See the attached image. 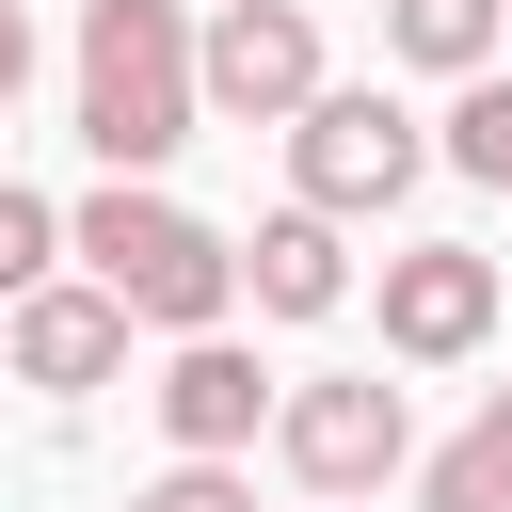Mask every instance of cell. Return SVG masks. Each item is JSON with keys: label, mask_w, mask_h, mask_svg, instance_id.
I'll list each match as a JSON object with an SVG mask.
<instances>
[{"label": "cell", "mask_w": 512, "mask_h": 512, "mask_svg": "<svg viewBox=\"0 0 512 512\" xmlns=\"http://www.w3.org/2000/svg\"><path fill=\"white\" fill-rule=\"evenodd\" d=\"M400 480H416V512H512V384H496L448 448H416Z\"/></svg>", "instance_id": "obj_10"}, {"label": "cell", "mask_w": 512, "mask_h": 512, "mask_svg": "<svg viewBox=\"0 0 512 512\" xmlns=\"http://www.w3.org/2000/svg\"><path fill=\"white\" fill-rule=\"evenodd\" d=\"M496 336V256L480 240H400L384 256V352L400 368H464Z\"/></svg>", "instance_id": "obj_7"}, {"label": "cell", "mask_w": 512, "mask_h": 512, "mask_svg": "<svg viewBox=\"0 0 512 512\" xmlns=\"http://www.w3.org/2000/svg\"><path fill=\"white\" fill-rule=\"evenodd\" d=\"M48 272H64V208L0 176V304H16V288H48Z\"/></svg>", "instance_id": "obj_13"}, {"label": "cell", "mask_w": 512, "mask_h": 512, "mask_svg": "<svg viewBox=\"0 0 512 512\" xmlns=\"http://www.w3.org/2000/svg\"><path fill=\"white\" fill-rule=\"evenodd\" d=\"M320 80L336 64H320V16L304 0H208L192 16V112L208 128H288Z\"/></svg>", "instance_id": "obj_5"}, {"label": "cell", "mask_w": 512, "mask_h": 512, "mask_svg": "<svg viewBox=\"0 0 512 512\" xmlns=\"http://www.w3.org/2000/svg\"><path fill=\"white\" fill-rule=\"evenodd\" d=\"M176 16H208V0H176Z\"/></svg>", "instance_id": "obj_17"}, {"label": "cell", "mask_w": 512, "mask_h": 512, "mask_svg": "<svg viewBox=\"0 0 512 512\" xmlns=\"http://www.w3.org/2000/svg\"><path fill=\"white\" fill-rule=\"evenodd\" d=\"M144 400H160V432H176V464H240V448L272 432V368H256L240 336H176Z\"/></svg>", "instance_id": "obj_8"}, {"label": "cell", "mask_w": 512, "mask_h": 512, "mask_svg": "<svg viewBox=\"0 0 512 512\" xmlns=\"http://www.w3.org/2000/svg\"><path fill=\"white\" fill-rule=\"evenodd\" d=\"M128 304L112 288H80V272H48V288H16L0 304V384H32V400H96L112 368H128Z\"/></svg>", "instance_id": "obj_6"}, {"label": "cell", "mask_w": 512, "mask_h": 512, "mask_svg": "<svg viewBox=\"0 0 512 512\" xmlns=\"http://www.w3.org/2000/svg\"><path fill=\"white\" fill-rule=\"evenodd\" d=\"M240 256V304L256 320H336L352 304V224H320V208H272L256 240H224Z\"/></svg>", "instance_id": "obj_9"}, {"label": "cell", "mask_w": 512, "mask_h": 512, "mask_svg": "<svg viewBox=\"0 0 512 512\" xmlns=\"http://www.w3.org/2000/svg\"><path fill=\"white\" fill-rule=\"evenodd\" d=\"M272 464H288L320 512H352V496H384V480L416 464V400H400L384 368H320V384H272Z\"/></svg>", "instance_id": "obj_4"}, {"label": "cell", "mask_w": 512, "mask_h": 512, "mask_svg": "<svg viewBox=\"0 0 512 512\" xmlns=\"http://www.w3.org/2000/svg\"><path fill=\"white\" fill-rule=\"evenodd\" d=\"M416 176H432V128H416L384 80H320V96L288 112V208H320V224H384Z\"/></svg>", "instance_id": "obj_3"}, {"label": "cell", "mask_w": 512, "mask_h": 512, "mask_svg": "<svg viewBox=\"0 0 512 512\" xmlns=\"http://www.w3.org/2000/svg\"><path fill=\"white\" fill-rule=\"evenodd\" d=\"M64 256H80V288H112V304H128V320H160V336H224V304H240L224 224H208V208H176L160 176L80 192V208H64Z\"/></svg>", "instance_id": "obj_1"}, {"label": "cell", "mask_w": 512, "mask_h": 512, "mask_svg": "<svg viewBox=\"0 0 512 512\" xmlns=\"http://www.w3.org/2000/svg\"><path fill=\"white\" fill-rule=\"evenodd\" d=\"M16 96H32V16L0 0V112H16Z\"/></svg>", "instance_id": "obj_15"}, {"label": "cell", "mask_w": 512, "mask_h": 512, "mask_svg": "<svg viewBox=\"0 0 512 512\" xmlns=\"http://www.w3.org/2000/svg\"><path fill=\"white\" fill-rule=\"evenodd\" d=\"M432 160H448V176H480V192H512V80H496V64H480V80H448Z\"/></svg>", "instance_id": "obj_12"}, {"label": "cell", "mask_w": 512, "mask_h": 512, "mask_svg": "<svg viewBox=\"0 0 512 512\" xmlns=\"http://www.w3.org/2000/svg\"><path fill=\"white\" fill-rule=\"evenodd\" d=\"M192 16L176 0H80V144L112 176H160L192 144Z\"/></svg>", "instance_id": "obj_2"}, {"label": "cell", "mask_w": 512, "mask_h": 512, "mask_svg": "<svg viewBox=\"0 0 512 512\" xmlns=\"http://www.w3.org/2000/svg\"><path fill=\"white\" fill-rule=\"evenodd\" d=\"M384 48L416 80H480L496 64V0H384Z\"/></svg>", "instance_id": "obj_11"}, {"label": "cell", "mask_w": 512, "mask_h": 512, "mask_svg": "<svg viewBox=\"0 0 512 512\" xmlns=\"http://www.w3.org/2000/svg\"><path fill=\"white\" fill-rule=\"evenodd\" d=\"M128 512H256V480H240V464H160Z\"/></svg>", "instance_id": "obj_14"}, {"label": "cell", "mask_w": 512, "mask_h": 512, "mask_svg": "<svg viewBox=\"0 0 512 512\" xmlns=\"http://www.w3.org/2000/svg\"><path fill=\"white\" fill-rule=\"evenodd\" d=\"M496 32H512V0H496Z\"/></svg>", "instance_id": "obj_16"}]
</instances>
